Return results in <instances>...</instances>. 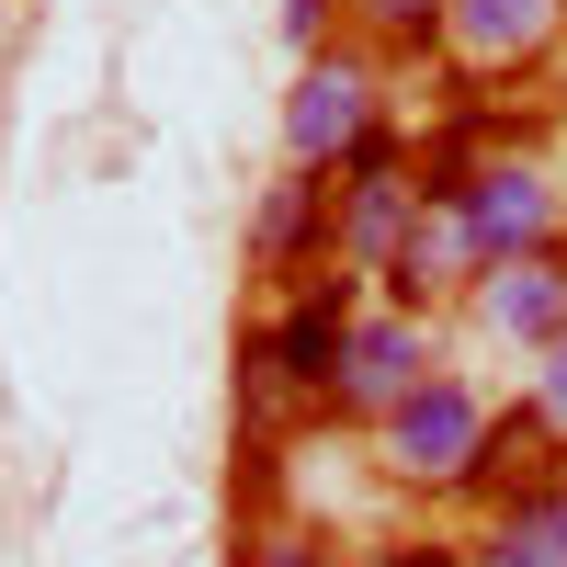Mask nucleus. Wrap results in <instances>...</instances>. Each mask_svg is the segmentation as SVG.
Listing matches in <instances>:
<instances>
[{
    "label": "nucleus",
    "instance_id": "nucleus-13",
    "mask_svg": "<svg viewBox=\"0 0 567 567\" xmlns=\"http://www.w3.org/2000/svg\"><path fill=\"white\" fill-rule=\"evenodd\" d=\"M239 567H329V534H318V523H284V511H261V523L239 534Z\"/></svg>",
    "mask_w": 567,
    "mask_h": 567
},
{
    "label": "nucleus",
    "instance_id": "nucleus-6",
    "mask_svg": "<svg viewBox=\"0 0 567 567\" xmlns=\"http://www.w3.org/2000/svg\"><path fill=\"white\" fill-rule=\"evenodd\" d=\"M443 374V341H432V318L398 307V296H363L352 318V341H341V374H329V420L341 432H374L386 409H409L420 386Z\"/></svg>",
    "mask_w": 567,
    "mask_h": 567
},
{
    "label": "nucleus",
    "instance_id": "nucleus-11",
    "mask_svg": "<svg viewBox=\"0 0 567 567\" xmlns=\"http://www.w3.org/2000/svg\"><path fill=\"white\" fill-rule=\"evenodd\" d=\"M465 567H567V465L511 477L465 534Z\"/></svg>",
    "mask_w": 567,
    "mask_h": 567
},
{
    "label": "nucleus",
    "instance_id": "nucleus-16",
    "mask_svg": "<svg viewBox=\"0 0 567 567\" xmlns=\"http://www.w3.org/2000/svg\"><path fill=\"white\" fill-rule=\"evenodd\" d=\"M363 567H398V556H386V545H374V556H363Z\"/></svg>",
    "mask_w": 567,
    "mask_h": 567
},
{
    "label": "nucleus",
    "instance_id": "nucleus-10",
    "mask_svg": "<svg viewBox=\"0 0 567 567\" xmlns=\"http://www.w3.org/2000/svg\"><path fill=\"white\" fill-rule=\"evenodd\" d=\"M567 45V0H454V34H443V58L465 80H523L545 69Z\"/></svg>",
    "mask_w": 567,
    "mask_h": 567
},
{
    "label": "nucleus",
    "instance_id": "nucleus-3",
    "mask_svg": "<svg viewBox=\"0 0 567 567\" xmlns=\"http://www.w3.org/2000/svg\"><path fill=\"white\" fill-rule=\"evenodd\" d=\"M443 182V194L465 205V227L488 239V261L511 250H567V171L545 148H511V136H488V148H465V159H420Z\"/></svg>",
    "mask_w": 567,
    "mask_h": 567
},
{
    "label": "nucleus",
    "instance_id": "nucleus-12",
    "mask_svg": "<svg viewBox=\"0 0 567 567\" xmlns=\"http://www.w3.org/2000/svg\"><path fill=\"white\" fill-rule=\"evenodd\" d=\"M341 34H363L374 58H443L454 0H341Z\"/></svg>",
    "mask_w": 567,
    "mask_h": 567
},
{
    "label": "nucleus",
    "instance_id": "nucleus-2",
    "mask_svg": "<svg viewBox=\"0 0 567 567\" xmlns=\"http://www.w3.org/2000/svg\"><path fill=\"white\" fill-rule=\"evenodd\" d=\"M374 465H386V488H409V499H477V477H488V454H499V398L477 386V374H432L409 409H386L374 420Z\"/></svg>",
    "mask_w": 567,
    "mask_h": 567
},
{
    "label": "nucleus",
    "instance_id": "nucleus-14",
    "mask_svg": "<svg viewBox=\"0 0 567 567\" xmlns=\"http://www.w3.org/2000/svg\"><path fill=\"white\" fill-rule=\"evenodd\" d=\"M523 409H534L545 432L567 443V341H545V352H534V386H523Z\"/></svg>",
    "mask_w": 567,
    "mask_h": 567
},
{
    "label": "nucleus",
    "instance_id": "nucleus-9",
    "mask_svg": "<svg viewBox=\"0 0 567 567\" xmlns=\"http://www.w3.org/2000/svg\"><path fill=\"white\" fill-rule=\"evenodd\" d=\"M329 227H341V182L284 159V182H272L261 216H250V272L272 284V296H284V284H307V272H341V261H329Z\"/></svg>",
    "mask_w": 567,
    "mask_h": 567
},
{
    "label": "nucleus",
    "instance_id": "nucleus-15",
    "mask_svg": "<svg viewBox=\"0 0 567 567\" xmlns=\"http://www.w3.org/2000/svg\"><path fill=\"white\" fill-rule=\"evenodd\" d=\"M329 34H341V0H284V45H296V58H318Z\"/></svg>",
    "mask_w": 567,
    "mask_h": 567
},
{
    "label": "nucleus",
    "instance_id": "nucleus-4",
    "mask_svg": "<svg viewBox=\"0 0 567 567\" xmlns=\"http://www.w3.org/2000/svg\"><path fill=\"white\" fill-rule=\"evenodd\" d=\"M374 125H386V58L363 34H329L318 58H296V91H284V159L296 171H341Z\"/></svg>",
    "mask_w": 567,
    "mask_h": 567
},
{
    "label": "nucleus",
    "instance_id": "nucleus-7",
    "mask_svg": "<svg viewBox=\"0 0 567 567\" xmlns=\"http://www.w3.org/2000/svg\"><path fill=\"white\" fill-rule=\"evenodd\" d=\"M465 329L477 341H499V352H545V341H567V250H511V261H488L477 284H465Z\"/></svg>",
    "mask_w": 567,
    "mask_h": 567
},
{
    "label": "nucleus",
    "instance_id": "nucleus-5",
    "mask_svg": "<svg viewBox=\"0 0 567 567\" xmlns=\"http://www.w3.org/2000/svg\"><path fill=\"white\" fill-rule=\"evenodd\" d=\"M341 182V227H329V261L341 272H363V284H386V261H398V239L420 227V194H432V171H420V148L398 136V114L363 136V148L329 171Z\"/></svg>",
    "mask_w": 567,
    "mask_h": 567
},
{
    "label": "nucleus",
    "instance_id": "nucleus-1",
    "mask_svg": "<svg viewBox=\"0 0 567 567\" xmlns=\"http://www.w3.org/2000/svg\"><path fill=\"white\" fill-rule=\"evenodd\" d=\"M363 296H374L363 272H307V284H284L272 318L239 341V409H250L261 443L284 420H329V374H341V341H352Z\"/></svg>",
    "mask_w": 567,
    "mask_h": 567
},
{
    "label": "nucleus",
    "instance_id": "nucleus-8",
    "mask_svg": "<svg viewBox=\"0 0 567 567\" xmlns=\"http://www.w3.org/2000/svg\"><path fill=\"white\" fill-rule=\"evenodd\" d=\"M488 272V239L477 227H465V205L443 194H420V227L398 239V261H386V284H374V296H398V307H420V318H443V307H465V284Z\"/></svg>",
    "mask_w": 567,
    "mask_h": 567
}]
</instances>
